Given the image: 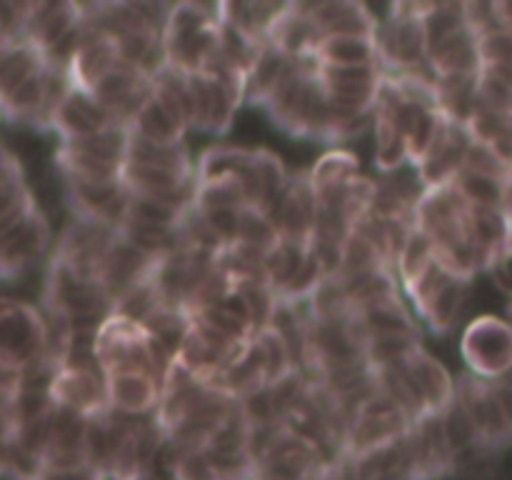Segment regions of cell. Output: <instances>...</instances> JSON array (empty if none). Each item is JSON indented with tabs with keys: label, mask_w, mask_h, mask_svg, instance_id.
<instances>
[{
	"label": "cell",
	"mask_w": 512,
	"mask_h": 480,
	"mask_svg": "<svg viewBox=\"0 0 512 480\" xmlns=\"http://www.w3.org/2000/svg\"><path fill=\"white\" fill-rule=\"evenodd\" d=\"M470 205L453 185L425 190L413 210V223L420 233L428 235L433 245L453 243L465 238V218Z\"/></svg>",
	"instance_id": "obj_11"
},
{
	"label": "cell",
	"mask_w": 512,
	"mask_h": 480,
	"mask_svg": "<svg viewBox=\"0 0 512 480\" xmlns=\"http://www.w3.org/2000/svg\"><path fill=\"white\" fill-rule=\"evenodd\" d=\"M285 3H215L218 10V23L223 28L233 30L238 38L253 48H263L268 45L270 30H273L275 20L283 13Z\"/></svg>",
	"instance_id": "obj_23"
},
{
	"label": "cell",
	"mask_w": 512,
	"mask_h": 480,
	"mask_svg": "<svg viewBox=\"0 0 512 480\" xmlns=\"http://www.w3.org/2000/svg\"><path fill=\"white\" fill-rule=\"evenodd\" d=\"M165 65L185 75L205 73L218 60L220 23L215 3H175L168 8L163 30Z\"/></svg>",
	"instance_id": "obj_1"
},
{
	"label": "cell",
	"mask_w": 512,
	"mask_h": 480,
	"mask_svg": "<svg viewBox=\"0 0 512 480\" xmlns=\"http://www.w3.org/2000/svg\"><path fill=\"white\" fill-rule=\"evenodd\" d=\"M108 125H115V120L110 118L108 110H105L88 90L70 85V90L63 95L58 108L50 115L48 130L55 133L58 143H63V140L93 135L98 133V130L108 128Z\"/></svg>",
	"instance_id": "obj_17"
},
{
	"label": "cell",
	"mask_w": 512,
	"mask_h": 480,
	"mask_svg": "<svg viewBox=\"0 0 512 480\" xmlns=\"http://www.w3.org/2000/svg\"><path fill=\"white\" fill-rule=\"evenodd\" d=\"M45 68V58L38 48L25 40H10L0 50V100L8 98L20 83L38 75Z\"/></svg>",
	"instance_id": "obj_31"
},
{
	"label": "cell",
	"mask_w": 512,
	"mask_h": 480,
	"mask_svg": "<svg viewBox=\"0 0 512 480\" xmlns=\"http://www.w3.org/2000/svg\"><path fill=\"white\" fill-rule=\"evenodd\" d=\"M478 105L512 113V65H480L475 73Z\"/></svg>",
	"instance_id": "obj_36"
},
{
	"label": "cell",
	"mask_w": 512,
	"mask_h": 480,
	"mask_svg": "<svg viewBox=\"0 0 512 480\" xmlns=\"http://www.w3.org/2000/svg\"><path fill=\"white\" fill-rule=\"evenodd\" d=\"M125 160L135 165H148V168L170 170V173L180 175H195V160L190 155L188 143L178 145H160L140 140L135 135L128 138V150H125Z\"/></svg>",
	"instance_id": "obj_30"
},
{
	"label": "cell",
	"mask_w": 512,
	"mask_h": 480,
	"mask_svg": "<svg viewBox=\"0 0 512 480\" xmlns=\"http://www.w3.org/2000/svg\"><path fill=\"white\" fill-rule=\"evenodd\" d=\"M153 265L155 258L140 253L128 240L120 238V233H115V240L110 243L108 253H105L103 263H100L98 283L110 298V303H115L133 285L143 283L150 275V270H153Z\"/></svg>",
	"instance_id": "obj_19"
},
{
	"label": "cell",
	"mask_w": 512,
	"mask_h": 480,
	"mask_svg": "<svg viewBox=\"0 0 512 480\" xmlns=\"http://www.w3.org/2000/svg\"><path fill=\"white\" fill-rule=\"evenodd\" d=\"M305 255H308V245L290 243V240H275L268 250L263 253V278L270 285V290L275 293V298L280 295V290L293 280V275L298 273L300 265H303Z\"/></svg>",
	"instance_id": "obj_35"
},
{
	"label": "cell",
	"mask_w": 512,
	"mask_h": 480,
	"mask_svg": "<svg viewBox=\"0 0 512 480\" xmlns=\"http://www.w3.org/2000/svg\"><path fill=\"white\" fill-rule=\"evenodd\" d=\"M315 215H318V200H315L313 188H310L308 173L303 170V173L290 175L288 185H285L278 203L268 215L273 220L278 238L298 245H310Z\"/></svg>",
	"instance_id": "obj_13"
},
{
	"label": "cell",
	"mask_w": 512,
	"mask_h": 480,
	"mask_svg": "<svg viewBox=\"0 0 512 480\" xmlns=\"http://www.w3.org/2000/svg\"><path fill=\"white\" fill-rule=\"evenodd\" d=\"M425 63L435 78H440V75H475L480 68L475 35L465 25L453 30L438 43L430 45Z\"/></svg>",
	"instance_id": "obj_25"
},
{
	"label": "cell",
	"mask_w": 512,
	"mask_h": 480,
	"mask_svg": "<svg viewBox=\"0 0 512 480\" xmlns=\"http://www.w3.org/2000/svg\"><path fill=\"white\" fill-rule=\"evenodd\" d=\"M83 25L80 3H28L23 40L48 55Z\"/></svg>",
	"instance_id": "obj_16"
},
{
	"label": "cell",
	"mask_w": 512,
	"mask_h": 480,
	"mask_svg": "<svg viewBox=\"0 0 512 480\" xmlns=\"http://www.w3.org/2000/svg\"><path fill=\"white\" fill-rule=\"evenodd\" d=\"M313 60L318 65H333V68L378 65L373 38H350V35L320 40L313 53Z\"/></svg>",
	"instance_id": "obj_33"
},
{
	"label": "cell",
	"mask_w": 512,
	"mask_h": 480,
	"mask_svg": "<svg viewBox=\"0 0 512 480\" xmlns=\"http://www.w3.org/2000/svg\"><path fill=\"white\" fill-rule=\"evenodd\" d=\"M175 480H223L218 468L210 463L208 455L203 450H193V453H180L173 465Z\"/></svg>",
	"instance_id": "obj_43"
},
{
	"label": "cell",
	"mask_w": 512,
	"mask_h": 480,
	"mask_svg": "<svg viewBox=\"0 0 512 480\" xmlns=\"http://www.w3.org/2000/svg\"><path fill=\"white\" fill-rule=\"evenodd\" d=\"M308 180L313 193H325V190L340 188L360 175V160L350 148H330L310 165Z\"/></svg>",
	"instance_id": "obj_32"
},
{
	"label": "cell",
	"mask_w": 512,
	"mask_h": 480,
	"mask_svg": "<svg viewBox=\"0 0 512 480\" xmlns=\"http://www.w3.org/2000/svg\"><path fill=\"white\" fill-rule=\"evenodd\" d=\"M45 315L25 300L0 298V360L23 370L45 353Z\"/></svg>",
	"instance_id": "obj_6"
},
{
	"label": "cell",
	"mask_w": 512,
	"mask_h": 480,
	"mask_svg": "<svg viewBox=\"0 0 512 480\" xmlns=\"http://www.w3.org/2000/svg\"><path fill=\"white\" fill-rule=\"evenodd\" d=\"M150 88H153V78L120 63L118 68L103 75L88 93L108 110L115 123L128 125L150 95Z\"/></svg>",
	"instance_id": "obj_15"
},
{
	"label": "cell",
	"mask_w": 512,
	"mask_h": 480,
	"mask_svg": "<svg viewBox=\"0 0 512 480\" xmlns=\"http://www.w3.org/2000/svg\"><path fill=\"white\" fill-rule=\"evenodd\" d=\"M433 260H435L433 240H430L425 233H420L418 228H413V233L408 235V240H405V245L400 248L398 258H395V265H393L395 278H398L400 283V293H403L405 285L413 283V280L418 278V275L423 273Z\"/></svg>",
	"instance_id": "obj_37"
},
{
	"label": "cell",
	"mask_w": 512,
	"mask_h": 480,
	"mask_svg": "<svg viewBox=\"0 0 512 480\" xmlns=\"http://www.w3.org/2000/svg\"><path fill=\"white\" fill-rule=\"evenodd\" d=\"M93 353L103 375L145 373L163 383L173 355L135 320L110 313L95 330Z\"/></svg>",
	"instance_id": "obj_2"
},
{
	"label": "cell",
	"mask_w": 512,
	"mask_h": 480,
	"mask_svg": "<svg viewBox=\"0 0 512 480\" xmlns=\"http://www.w3.org/2000/svg\"><path fill=\"white\" fill-rule=\"evenodd\" d=\"M463 168L473 170V173H480V175H488V178L503 180V183H510V178H512L510 165L503 163V160H500L493 150L485 148V145H478V143L468 145Z\"/></svg>",
	"instance_id": "obj_42"
},
{
	"label": "cell",
	"mask_w": 512,
	"mask_h": 480,
	"mask_svg": "<svg viewBox=\"0 0 512 480\" xmlns=\"http://www.w3.org/2000/svg\"><path fill=\"white\" fill-rule=\"evenodd\" d=\"M473 283H463V280L448 278L418 310L415 318L423 320L428 325L430 333L448 335L463 318L465 305H468V293Z\"/></svg>",
	"instance_id": "obj_26"
},
{
	"label": "cell",
	"mask_w": 512,
	"mask_h": 480,
	"mask_svg": "<svg viewBox=\"0 0 512 480\" xmlns=\"http://www.w3.org/2000/svg\"><path fill=\"white\" fill-rule=\"evenodd\" d=\"M455 405L468 420L478 448H503L510 438V405L505 380L468 375L455 383Z\"/></svg>",
	"instance_id": "obj_4"
},
{
	"label": "cell",
	"mask_w": 512,
	"mask_h": 480,
	"mask_svg": "<svg viewBox=\"0 0 512 480\" xmlns=\"http://www.w3.org/2000/svg\"><path fill=\"white\" fill-rule=\"evenodd\" d=\"M108 408L123 418H150L158 408L160 385L145 373L105 375Z\"/></svg>",
	"instance_id": "obj_21"
},
{
	"label": "cell",
	"mask_w": 512,
	"mask_h": 480,
	"mask_svg": "<svg viewBox=\"0 0 512 480\" xmlns=\"http://www.w3.org/2000/svg\"><path fill=\"white\" fill-rule=\"evenodd\" d=\"M53 230L50 220L40 208L25 215L15 228L0 235V280H13L28 275L40 260L50 258Z\"/></svg>",
	"instance_id": "obj_7"
},
{
	"label": "cell",
	"mask_w": 512,
	"mask_h": 480,
	"mask_svg": "<svg viewBox=\"0 0 512 480\" xmlns=\"http://www.w3.org/2000/svg\"><path fill=\"white\" fill-rule=\"evenodd\" d=\"M308 13L318 28L320 38H373L378 28V15L365 3L355 0H328V3H308Z\"/></svg>",
	"instance_id": "obj_20"
},
{
	"label": "cell",
	"mask_w": 512,
	"mask_h": 480,
	"mask_svg": "<svg viewBox=\"0 0 512 480\" xmlns=\"http://www.w3.org/2000/svg\"><path fill=\"white\" fill-rule=\"evenodd\" d=\"M455 190L465 198V203L473 208H500L510 210V183L488 178V175L473 173V170H460L453 183Z\"/></svg>",
	"instance_id": "obj_34"
},
{
	"label": "cell",
	"mask_w": 512,
	"mask_h": 480,
	"mask_svg": "<svg viewBox=\"0 0 512 480\" xmlns=\"http://www.w3.org/2000/svg\"><path fill=\"white\" fill-rule=\"evenodd\" d=\"M435 110L448 123L465 125L470 115L478 110V95H475V75H440L433 80Z\"/></svg>",
	"instance_id": "obj_27"
},
{
	"label": "cell",
	"mask_w": 512,
	"mask_h": 480,
	"mask_svg": "<svg viewBox=\"0 0 512 480\" xmlns=\"http://www.w3.org/2000/svg\"><path fill=\"white\" fill-rule=\"evenodd\" d=\"M463 128L465 133H468L470 143L493 148L498 140L510 138L512 135V113H503V110H493V108H483V105H478V110L470 115V120L463 125Z\"/></svg>",
	"instance_id": "obj_38"
},
{
	"label": "cell",
	"mask_w": 512,
	"mask_h": 480,
	"mask_svg": "<svg viewBox=\"0 0 512 480\" xmlns=\"http://www.w3.org/2000/svg\"><path fill=\"white\" fill-rule=\"evenodd\" d=\"M428 3H393L385 18H378L373 43L378 68L383 73H410L425 65L428 43L423 30V10Z\"/></svg>",
	"instance_id": "obj_3"
},
{
	"label": "cell",
	"mask_w": 512,
	"mask_h": 480,
	"mask_svg": "<svg viewBox=\"0 0 512 480\" xmlns=\"http://www.w3.org/2000/svg\"><path fill=\"white\" fill-rule=\"evenodd\" d=\"M250 158H253V148H245V145H213L195 160V183H215V180H240L243 183L250 168Z\"/></svg>",
	"instance_id": "obj_29"
},
{
	"label": "cell",
	"mask_w": 512,
	"mask_h": 480,
	"mask_svg": "<svg viewBox=\"0 0 512 480\" xmlns=\"http://www.w3.org/2000/svg\"><path fill=\"white\" fill-rule=\"evenodd\" d=\"M320 40L323 38L310 18L308 3H285L283 13L278 15L273 30H270L268 45H273L285 58L303 60L313 58Z\"/></svg>",
	"instance_id": "obj_22"
},
{
	"label": "cell",
	"mask_w": 512,
	"mask_h": 480,
	"mask_svg": "<svg viewBox=\"0 0 512 480\" xmlns=\"http://www.w3.org/2000/svg\"><path fill=\"white\" fill-rule=\"evenodd\" d=\"M480 65H512V30L475 35Z\"/></svg>",
	"instance_id": "obj_41"
},
{
	"label": "cell",
	"mask_w": 512,
	"mask_h": 480,
	"mask_svg": "<svg viewBox=\"0 0 512 480\" xmlns=\"http://www.w3.org/2000/svg\"><path fill=\"white\" fill-rule=\"evenodd\" d=\"M460 353L470 375L483 380H505L512 365V330L498 315H480L465 328Z\"/></svg>",
	"instance_id": "obj_5"
},
{
	"label": "cell",
	"mask_w": 512,
	"mask_h": 480,
	"mask_svg": "<svg viewBox=\"0 0 512 480\" xmlns=\"http://www.w3.org/2000/svg\"><path fill=\"white\" fill-rule=\"evenodd\" d=\"M118 65L120 58L113 40L83 28V40H80L78 50L68 63V78L75 88L90 90L103 75H108Z\"/></svg>",
	"instance_id": "obj_24"
},
{
	"label": "cell",
	"mask_w": 512,
	"mask_h": 480,
	"mask_svg": "<svg viewBox=\"0 0 512 480\" xmlns=\"http://www.w3.org/2000/svg\"><path fill=\"white\" fill-rule=\"evenodd\" d=\"M468 145L470 138L468 133H465L463 125H455L445 120L443 130H440L433 148H430L428 155L415 165V173H418V180L423 183V188L430 190L453 183L455 175L463 170Z\"/></svg>",
	"instance_id": "obj_18"
},
{
	"label": "cell",
	"mask_w": 512,
	"mask_h": 480,
	"mask_svg": "<svg viewBox=\"0 0 512 480\" xmlns=\"http://www.w3.org/2000/svg\"><path fill=\"white\" fill-rule=\"evenodd\" d=\"M405 385L415 400L420 418L443 415L455 403V383L450 370L420 345L408 360L400 363Z\"/></svg>",
	"instance_id": "obj_9"
},
{
	"label": "cell",
	"mask_w": 512,
	"mask_h": 480,
	"mask_svg": "<svg viewBox=\"0 0 512 480\" xmlns=\"http://www.w3.org/2000/svg\"><path fill=\"white\" fill-rule=\"evenodd\" d=\"M320 85H323L328 103L338 113L370 115L378 98L383 70L378 65H355V68H333V65L315 63Z\"/></svg>",
	"instance_id": "obj_10"
},
{
	"label": "cell",
	"mask_w": 512,
	"mask_h": 480,
	"mask_svg": "<svg viewBox=\"0 0 512 480\" xmlns=\"http://www.w3.org/2000/svg\"><path fill=\"white\" fill-rule=\"evenodd\" d=\"M445 118L438 113V110H425L410 130L405 133V150H408V165H418L420 160L428 155V150L433 148V143L438 140L440 130H443Z\"/></svg>",
	"instance_id": "obj_39"
},
{
	"label": "cell",
	"mask_w": 512,
	"mask_h": 480,
	"mask_svg": "<svg viewBox=\"0 0 512 480\" xmlns=\"http://www.w3.org/2000/svg\"><path fill=\"white\" fill-rule=\"evenodd\" d=\"M65 200L70 205V218L90 220V223L108 225V228H120L128 213V193L120 185L113 183H73L63 180Z\"/></svg>",
	"instance_id": "obj_14"
},
{
	"label": "cell",
	"mask_w": 512,
	"mask_h": 480,
	"mask_svg": "<svg viewBox=\"0 0 512 480\" xmlns=\"http://www.w3.org/2000/svg\"><path fill=\"white\" fill-rule=\"evenodd\" d=\"M48 398L55 408H65L83 418H95L105 413L108 398H105V375L100 368H55L48 383Z\"/></svg>",
	"instance_id": "obj_12"
},
{
	"label": "cell",
	"mask_w": 512,
	"mask_h": 480,
	"mask_svg": "<svg viewBox=\"0 0 512 480\" xmlns=\"http://www.w3.org/2000/svg\"><path fill=\"white\" fill-rule=\"evenodd\" d=\"M275 240H278V233H275L273 228V220H270L265 213H260V210L248 208V205H245L243 213H240V228H238V240H235V243H245L250 245V248L265 253Z\"/></svg>",
	"instance_id": "obj_40"
},
{
	"label": "cell",
	"mask_w": 512,
	"mask_h": 480,
	"mask_svg": "<svg viewBox=\"0 0 512 480\" xmlns=\"http://www.w3.org/2000/svg\"><path fill=\"white\" fill-rule=\"evenodd\" d=\"M290 65H293V60L278 53L273 45H263L258 55H255L253 65L248 68V73H245V103L263 108L270 95H273V90L278 88L280 80L285 78Z\"/></svg>",
	"instance_id": "obj_28"
},
{
	"label": "cell",
	"mask_w": 512,
	"mask_h": 480,
	"mask_svg": "<svg viewBox=\"0 0 512 480\" xmlns=\"http://www.w3.org/2000/svg\"><path fill=\"white\" fill-rule=\"evenodd\" d=\"M115 233L118 230L108 228V225L70 218V223L65 225L60 238L50 248V258L60 260L73 273L98 283L100 263H103L110 243L115 240Z\"/></svg>",
	"instance_id": "obj_8"
}]
</instances>
